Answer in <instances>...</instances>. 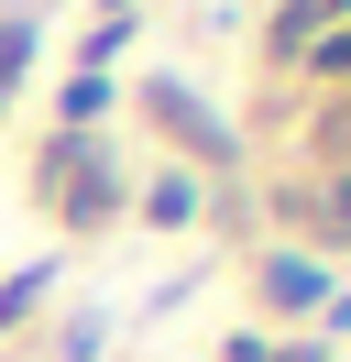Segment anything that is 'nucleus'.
Segmentation results:
<instances>
[{
    "instance_id": "5",
    "label": "nucleus",
    "mask_w": 351,
    "mask_h": 362,
    "mask_svg": "<svg viewBox=\"0 0 351 362\" xmlns=\"http://www.w3.org/2000/svg\"><path fill=\"white\" fill-rule=\"evenodd\" d=\"M22 55H33V23H0V88L22 77Z\"/></svg>"
},
{
    "instance_id": "7",
    "label": "nucleus",
    "mask_w": 351,
    "mask_h": 362,
    "mask_svg": "<svg viewBox=\"0 0 351 362\" xmlns=\"http://www.w3.org/2000/svg\"><path fill=\"white\" fill-rule=\"evenodd\" d=\"M110 11H121V0H110Z\"/></svg>"
},
{
    "instance_id": "4",
    "label": "nucleus",
    "mask_w": 351,
    "mask_h": 362,
    "mask_svg": "<svg viewBox=\"0 0 351 362\" xmlns=\"http://www.w3.org/2000/svg\"><path fill=\"white\" fill-rule=\"evenodd\" d=\"M187 209H197V187H187V176H165V187H154V220H165V230H187Z\"/></svg>"
},
{
    "instance_id": "2",
    "label": "nucleus",
    "mask_w": 351,
    "mask_h": 362,
    "mask_svg": "<svg viewBox=\"0 0 351 362\" xmlns=\"http://www.w3.org/2000/svg\"><path fill=\"white\" fill-rule=\"evenodd\" d=\"M110 198H121V187H110V165H88V176H66V220H77V230H88V220H99V209H110Z\"/></svg>"
},
{
    "instance_id": "1",
    "label": "nucleus",
    "mask_w": 351,
    "mask_h": 362,
    "mask_svg": "<svg viewBox=\"0 0 351 362\" xmlns=\"http://www.w3.org/2000/svg\"><path fill=\"white\" fill-rule=\"evenodd\" d=\"M143 110L165 121V132H187V154H209V165H231V132H219V121L197 110L187 88H176V77H154V88H143Z\"/></svg>"
},
{
    "instance_id": "3",
    "label": "nucleus",
    "mask_w": 351,
    "mask_h": 362,
    "mask_svg": "<svg viewBox=\"0 0 351 362\" xmlns=\"http://www.w3.org/2000/svg\"><path fill=\"white\" fill-rule=\"evenodd\" d=\"M263 296H275V308H307V296H318V274L285 252V264H263Z\"/></svg>"
},
{
    "instance_id": "6",
    "label": "nucleus",
    "mask_w": 351,
    "mask_h": 362,
    "mask_svg": "<svg viewBox=\"0 0 351 362\" xmlns=\"http://www.w3.org/2000/svg\"><path fill=\"white\" fill-rule=\"evenodd\" d=\"M307 66H329V77H351V33H318V45H307Z\"/></svg>"
}]
</instances>
